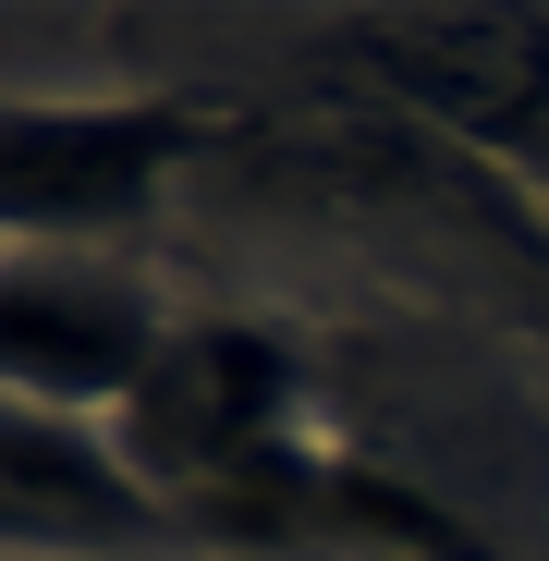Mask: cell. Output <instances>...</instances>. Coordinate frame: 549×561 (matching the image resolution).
I'll return each mask as SVG.
<instances>
[{"label":"cell","mask_w":549,"mask_h":561,"mask_svg":"<svg viewBox=\"0 0 549 561\" xmlns=\"http://www.w3.org/2000/svg\"><path fill=\"white\" fill-rule=\"evenodd\" d=\"M196 549H244V561H489V537L451 501L403 489L391 463H354L330 439L282 451L244 489H220L196 513Z\"/></svg>","instance_id":"3"},{"label":"cell","mask_w":549,"mask_h":561,"mask_svg":"<svg viewBox=\"0 0 549 561\" xmlns=\"http://www.w3.org/2000/svg\"><path fill=\"white\" fill-rule=\"evenodd\" d=\"M220 135L208 99H0V244L123 232Z\"/></svg>","instance_id":"2"},{"label":"cell","mask_w":549,"mask_h":561,"mask_svg":"<svg viewBox=\"0 0 549 561\" xmlns=\"http://www.w3.org/2000/svg\"><path fill=\"white\" fill-rule=\"evenodd\" d=\"M171 342V306L111 256H0V403L123 415Z\"/></svg>","instance_id":"4"},{"label":"cell","mask_w":549,"mask_h":561,"mask_svg":"<svg viewBox=\"0 0 549 561\" xmlns=\"http://www.w3.org/2000/svg\"><path fill=\"white\" fill-rule=\"evenodd\" d=\"M306 403H318V354H306V330L244 318V306H196V318H171L159 366L135 379V403H123L111 427H123V451H135V477H147L183 525H196L220 489L268 477L282 451L318 439Z\"/></svg>","instance_id":"1"},{"label":"cell","mask_w":549,"mask_h":561,"mask_svg":"<svg viewBox=\"0 0 549 561\" xmlns=\"http://www.w3.org/2000/svg\"><path fill=\"white\" fill-rule=\"evenodd\" d=\"M135 549H196V525L135 477L123 427L0 403V561H135Z\"/></svg>","instance_id":"5"},{"label":"cell","mask_w":549,"mask_h":561,"mask_svg":"<svg viewBox=\"0 0 549 561\" xmlns=\"http://www.w3.org/2000/svg\"><path fill=\"white\" fill-rule=\"evenodd\" d=\"M354 49L465 135H525L549 99V37L525 13H379L354 25Z\"/></svg>","instance_id":"6"}]
</instances>
